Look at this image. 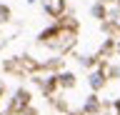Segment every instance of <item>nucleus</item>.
<instances>
[{"label": "nucleus", "instance_id": "nucleus-1", "mask_svg": "<svg viewBox=\"0 0 120 115\" xmlns=\"http://www.w3.org/2000/svg\"><path fill=\"white\" fill-rule=\"evenodd\" d=\"M88 83H90V88H93V90H100V88H105V83H108V65H100V68L98 70H93V73H90V78H88Z\"/></svg>", "mask_w": 120, "mask_h": 115}, {"label": "nucleus", "instance_id": "nucleus-2", "mask_svg": "<svg viewBox=\"0 0 120 115\" xmlns=\"http://www.w3.org/2000/svg\"><path fill=\"white\" fill-rule=\"evenodd\" d=\"M28 105H30V93L28 90H18L15 98L10 100V113H20V110H25Z\"/></svg>", "mask_w": 120, "mask_h": 115}, {"label": "nucleus", "instance_id": "nucleus-3", "mask_svg": "<svg viewBox=\"0 0 120 115\" xmlns=\"http://www.w3.org/2000/svg\"><path fill=\"white\" fill-rule=\"evenodd\" d=\"M45 10H48V13H50L52 18L63 15V10H65V0H50V3L45 5Z\"/></svg>", "mask_w": 120, "mask_h": 115}, {"label": "nucleus", "instance_id": "nucleus-4", "mask_svg": "<svg viewBox=\"0 0 120 115\" xmlns=\"http://www.w3.org/2000/svg\"><path fill=\"white\" fill-rule=\"evenodd\" d=\"M98 108H100V100H98V95H90V98L85 100L82 113H85V115H93V113H98Z\"/></svg>", "mask_w": 120, "mask_h": 115}, {"label": "nucleus", "instance_id": "nucleus-5", "mask_svg": "<svg viewBox=\"0 0 120 115\" xmlns=\"http://www.w3.org/2000/svg\"><path fill=\"white\" fill-rule=\"evenodd\" d=\"M58 85H63V88H75V75H73V73L58 75Z\"/></svg>", "mask_w": 120, "mask_h": 115}, {"label": "nucleus", "instance_id": "nucleus-6", "mask_svg": "<svg viewBox=\"0 0 120 115\" xmlns=\"http://www.w3.org/2000/svg\"><path fill=\"white\" fill-rule=\"evenodd\" d=\"M93 15H95V18H100V20H105V18H108V10H105V5H103V3L93 5Z\"/></svg>", "mask_w": 120, "mask_h": 115}, {"label": "nucleus", "instance_id": "nucleus-7", "mask_svg": "<svg viewBox=\"0 0 120 115\" xmlns=\"http://www.w3.org/2000/svg\"><path fill=\"white\" fill-rule=\"evenodd\" d=\"M10 18V8L8 5H0V20H8Z\"/></svg>", "mask_w": 120, "mask_h": 115}, {"label": "nucleus", "instance_id": "nucleus-8", "mask_svg": "<svg viewBox=\"0 0 120 115\" xmlns=\"http://www.w3.org/2000/svg\"><path fill=\"white\" fill-rule=\"evenodd\" d=\"M115 113H118V115H120V98H118V100H115Z\"/></svg>", "mask_w": 120, "mask_h": 115}, {"label": "nucleus", "instance_id": "nucleus-9", "mask_svg": "<svg viewBox=\"0 0 120 115\" xmlns=\"http://www.w3.org/2000/svg\"><path fill=\"white\" fill-rule=\"evenodd\" d=\"M3 93H5V85H3V83H0V95H3Z\"/></svg>", "mask_w": 120, "mask_h": 115}, {"label": "nucleus", "instance_id": "nucleus-10", "mask_svg": "<svg viewBox=\"0 0 120 115\" xmlns=\"http://www.w3.org/2000/svg\"><path fill=\"white\" fill-rule=\"evenodd\" d=\"M118 30H120V23H118Z\"/></svg>", "mask_w": 120, "mask_h": 115}, {"label": "nucleus", "instance_id": "nucleus-11", "mask_svg": "<svg viewBox=\"0 0 120 115\" xmlns=\"http://www.w3.org/2000/svg\"><path fill=\"white\" fill-rule=\"evenodd\" d=\"M118 53H120V45H118Z\"/></svg>", "mask_w": 120, "mask_h": 115}]
</instances>
